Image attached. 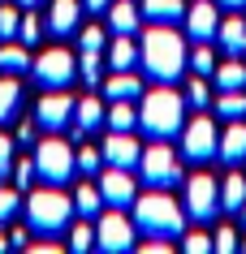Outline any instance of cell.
<instances>
[{
	"label": "cell",
	"mask_w": 246,
	"mask_h": 254,
	"mask_svg": "<svg viewBox=\"0 0 246 254\" xmlns=\"http://www.w3.org/2000/svg\"><path fill=\"white\" fill-rule=\"evenodd\" d=\"M134 224H138V233H147V237L173 241V237H181L186 215H181V207L168 198L164 190H151V194L134 198Z\"/></svg>",
	"instance_id": "277c9868"
},
{
	"label": "cell",
	"mask_w": 246,
	"mask_h": 254,
	"mask_svg": "<svg viewBox=\"0 0 246 254\" xmlns=\"http://www.w3.org/2000/svg\"><path fill=\"white\" fill-rule=\"evenodd\" d=\"M138 65V43L130 35H117L108 43V69H134Z\"/></svg>",
	"instance_id": "cb8c5ba5"
},
{
	"label": "cell",
	"mask_w": 246,
	"mask_h": 254,
	"mask_svg": "<svg viewBox=\"0 0 246 254\" xmlns=\"http://www.w3.org/2000/svg\"><path fill=\"white\" fill-rule=\"evenodd\" d=\"M99 207H104V194H99V186L82 181V186H78V194H74V215L91 220V215H99Z\"/></svg>",
	"instance_id": "484cf974"
},
{
	"label": "cell",
	"mask_w": 246,
	"mask_h": 254,
	"mask_svg": "<svg viewBox=\"0 0 246 254\" xmlns=\"http://www.w3.org/2000/svg\"><path fill=\"white\" fill-rule=\"evenodd\" d=\"M26 224L39 233V237H61L74 224V198H69L61 186H43L26 198Z\"/></svg>",
	"instance_id": "3957f363"
},
{
	"label": "cell",
	"mask_w": 246,
	"mask_h": 254,
	"mask_svg": "<svg viewBox=\"0 0 246 254\" xmlns=\"http://www.w3.org/2000/svg\"><path fill=\"white\" fill-rule=\"evenodd\" d=\"M13 142H35V125H30V121H22V125H17Z\"/></svg>",
	"instance_id": "7bdbcfd3"
},
{
	"label": "cell",
	"mask_w": 246,
	"mask_h": 254,
	"mask_svg": "<svg viewBox=\"0 0 246 254\" xmlns=\"http://www.w3.org/2000/svg\"><path fill=\"white\" fill-rule=\"evenodd\" d=\"M181 250H190V254H207V250H212V237H207V233H186V237H181Z\"/></svg>",
	"instance_id": "ab89813d"
},
{
	"label": "cell",
	"mask_w": 246,
	"mask_h": 254,
	"mask_svg": "<svg viewBox=\"0 0 246 254\" xmlns=\"http://www.w3.org/2000/svg\"><path fill=\"white\" fill-rule=\"evenodd\" d=\"M216 26H220V17H216V4H212V0H199V4L186 9V30H190L194 43L216 39Z\"/></svg>",
	"instance_id": "5bb4252c"
},
{
	"label": "cell",
	"mask_w": 246,
	"mask_h": 254,
	"mask_svg": "<svg viewBox=\"0 0 246 254\" xmlns=\"http://www.w3.org/2000/svg\"><path fill=\"white\" fill-rule=\"evenodd\" d=\"M99 164H104V151H99V147H78V173L95 177Z\"/></svg>",
	"instance_id": "8d00e7d4"
},
{
	"label": "cell",
	"mask_w": 246,
	"mask_h": 254,
	"mask_svg": "<svg viewBox=\"0 0 246 254\" xmlns=\"http://www.w3.org/2000/svg\"><path fill=\"white\" fill-rule=\"evenodd\" d=\"M74 95L69 91H48L39 99V108H35V125L39 129H48V134H61V129H69L74 125Z\"/></svg>",
	"instance_id": "8fae6325"
},
{
	"label": "cell",
	"mask_w": 246,
	"mask_h": 254,
	"mask_svg": "<svg viewBox=\"0 0 246 254\" xmlns=\"http://www.w3.org/2000/svg\"><path fill=\"white\" fill-rule=\"evenodd\" d=\"M78 78L86 82V86L104 82V65H99V52H82V56H78Z\"/></svg>",
	"instance_id": "f546056e"
},
{
	"label": "cell",
	"mask_w": 246,
	"mask_h": 254,
	"mask_svg": "<svg viewBox=\"0 0 246 254\" xmlns=\"http://www.w3.org/2000/svg\"><path fill=\"white\" fill-rule=\"evenodd\" d=\"M17 211H22V194H17V186H0V224H9Z\"/></svg>",
	"instance_id": "d6a6232c"
},
{
	"label": "cell",
	"mask_w": 246,
	"mask_h": 254,
	"mask_svg": "<svg viewBox=\"0 0 246 254\" xmlns=\"http://www.w3.org/2000/svg\"><path fill=\"white\" fill-rule=\"evenodd\" d=\"M104 164H117V168H134L138 155H143V147L134 142V134L130 129H112L108 138H104Z\"/></svg>",
	"instance_id": "4fadbf2b"
},
{
	"label": "cell",
	"mask_w": 246,
	"mask_h": 254,
	"mask_svg": "<svg viewBox=\"0 0 246 254\" xmlns=\"http://www.w3.org/2000/svg\"><path fill=\"white\" fill-rule=\"evenodd\" d=\"M4 250H9V237H4V233H0V254H4Z\"/></svg>",
	"instance_id": "c3c4849f"
},
{
	"label": "cell",
	"mask_w": 246,
	"mask_h": 254,
	"mask_svg": "<svg viewBox=\"0 0 246 254\" xmlns=\"http://www.w3.org/2000/svg\"><path fill=\"white\" fill-rule=\"evenodd\" d=\"M104 95L108 99H138L143 95V78H134V69H112L104 78Z\"/></svg>",
	"instance_id": "ffe728a7"
},
{
	"label": "cell",
	"mask_w": 246,
	"mask_h": 254,
	"mask_svg": "<svg viewBox=\"0 0 246 254\" xmlns=\"http://www.w3.org/2000/svg\"><path fill=\"white\" fill-rule=\"evenodd\" d=\"M108 121V108H104V99H95V95H86V99H78L74 104V138H82V134H91V129H99Z\"/></svg>",
	"instance_id": "9a60e30c"
},
{
	"label": "cell",
	"mask_w": 246,
	"mask_h": 254,
	"mask_svg": "<svg viewBox=\"0 0 246 254\" xmlns=\"http://www.w3.org/2000/svg\"><path fill=\"white\" fill-rule=\"evenodd\" d=\"M104 43H108V35H104L99 26H82L78 30V48L82 52H104Z\"/></svg>",
	"instance_id": "e575fe53"
},
{
	"label": "cell",
	"mask_w": 246,
	"mask_h": 254,
	"mask_svg": "<svg viewBox=\"0 0 246 254\" xmlns=\"http://www.w3.org/2000/svg\"><path fill=\"white\" fill-rule=\"evenodd\" d=\"M22 26V4H0V39H17Z\"/></svg>",
	"instance_id": "1f68e13d"
},
{
	"label": "cell",
	"mask_w": 246,
	"mask_h": 254,
	"mask_svg": "<svg viewBox=\"0 0 246 254\" xmlns=\"http://www.w3.org/2000/svg\"><path fill=\"white\" fill-rule=\"evenodd\" d=\"M242 202H246V177L229 173L220 181V211H242Z\"/></svg>",
	"instance_id": "d4e9b609"
},
{
	"label": "cell",
	"mask_w": 246,
	"mask_h": 254,
	"mask_svg": "<svg viewBox=\"0 0 246 254\" xmlns=\"http://www.w3.org/2000/svg\"><path fill=\"white\" fill-rule=\"evenodd\" d=\"M13 138L9 134H0V177H13Z\"/></svg>",
	"instance_id": "f35d334b"
},
{
	"label": "cell",
	"mask_w": 246,
	"mask_h": 254,
	"mask_svg": "<svg viewBox=\"0 0 246 254\" xmlns=\"http://www.w3.org/2000/svg\"><path fill=\"white\" fill-rule=\"evenodd\" d=\"M212 78H216V91H242V86H246V65H238V61L216 65V69H212Z\"/></svg>",
	"instance_id": "4316f807"
},
{
	"label": "cell",
	"mask_w": 246,
	"mask_h": 254,
	"mask_svg": "<svg viewBox=\"0 0 246 254\" xmlns=\"http://www.w3.org/2000/svg\"><path fill=\"white\" fill-rule=\"evenodd\" d=\"M220 211V181L212 173H194L186 181V215L199 224H212Z\"/></svg>",
	"instance_id": "ba28073f"
},
{
	"label": "cell",
	"mask_w": 246,
	"mask_h": 254,
	"mask_svg": "<svg viewBox=\"0 0 246 254\" xmlns=\"http://www.w3.org/2000/svg\"><path fill=\"white\" fill-rule=\"evenodd\" d=\"M216 117H225V121H242V117H246V95H242V91H220V99H216Z\"/></svg>",
	"instance_id": "f1b7e54d"
},
{
	"label": "cell",
	"mask_w": 246,
	"mask_h": 254,
	"mask_svg": "<svg viewBox=\"0 0 246 254\" xmlns=\"http://www.w3.org/2000/svg\"><path fill=\"white\" fill-rule=\"evenodd\" d=\"M30 181H35V160H17V164H13V186L26 190Z\"/></svg>",
	"instance_id": "60d3db41"
},
{
	"label": "cell",
	"mask_w": 246,
	"mask_h": 254,
	"mask_svg": "<svg viewBox=\"0 0 246 254\" xmlns=\"http://www.w3.org/2000/svg\"><path fill=\"white\" fill-rule=\"evenodd\" d=\"M138 173H143V181H147L151 190H168V186L181 181V164H177V155H173V147L156 142V147H147L138 155Z\"/></svg>",
	"instance_id": "52a82bcc"
},
{
	"label": "cell",
	"mask_w": 246,
	"mask_h": 254,
	"mask_svg": "<svg viewBox=\"0 0 246 254\" xmlns=\"http://www.w3.org/2000/svg\"><path fill=\"white\" fill-rule=\"evenodd\" d=\"M242 220H246V202H242Z\"/></svg>",
	"instance_id": "681fc988"
},
{
	"label": "cell",
	"mask_w": 246,
	"mask_h": 254,
	"mask_svg": "<svg viewBox=\"0 0 246 254\" xmlns=\"http://www.w3.org/2000/svg\"><path fill=\"white\" fill-rule=\"evenodd\" d=\"M220 9H246V0H220Z\"/></svg>",
	"instance_id": "bcb514c9"
},
{
	"label": "cell",
	"mask_w": 246,
	"mask_h": 254,
	"mask_svg": "<svg viewBox=\"0 0 246 254\" xmlns=\"http://www.w3.org/2000/svg\"><path fill=\"white\" fill-rule=\"evenodd\" d=\"M108 125L112 129H134L138 125V108H134V99H108Z\"/></svg>",
	"instance_id": "83f0119b"
},
{
	"label": "cell",
	"mask_w": 246,
	"mask_h": 254,
	"mask_svg": "<svg viewBox=\"0 0 246 254\" xmlns=\"http://www.w3.org/2000/svg\"><path fill=\"white\" fill-rule=\"evenodd\" d=\"M17 4H22V9H39L43 0H17Z\"/></svg>",
	"instance_id": "7dc6e473"
},
{
	"label": "cell",
	"mask_w": 246,
	"mask_h": 254,
	"mask_svg": "<svg viewBox=\"0 0 246 254\" xmlns=\"http://www.w3.org/2000/svg\"><path fill=\"white\" fill-rule=\"evenodd\" d=\"M39 35H43V22L35 17V9H22V26H17V39L30 48V43H39Z\"/></svg>",
	"instance_id": "836d02e7"
},
{
	"label": "cell",
	"mask_w": 246,
	"mask_h": 254,
	"mask_svg": "<svg viewBox=\"0 0 246 254\" xmlns=\"http://www.w3.org/2000/svg\"><path fill=\"white\" fill-rule=\"evenodd\" d=\"M181 117H186V99H181L168 82H160L156 91H147L143 104H138V125H143L147 138H156V142L177 138L181 134Z\"/></svg>",
	"instance_id": "7a4b0ae2"
},
{
	"label": "cell",
	"mask_w": 246,
	"mask_h": 254,
	"mask_svg": "<svg viewBox=\"0 0 246 254\" xmlns=\"http://www.w3.org/2000/svg\"><path fill=\"white\" fill-rule=\"evenodd\" d=\"M134 233H138V224L130 215H121V207H112V211L99 215V224H95V246L108 250V254L134 250Z\"/></svg>",
	"instance_id": "9c48e42d"
},
{
	"label": "cell",
	"mask_w": 246,
	"mask_h": 254,
	"mask_svg": "<svg viewBox=\"0 0 246 254\" xmlns=\"http://www.w3.org/2000/svg\"><path fill=\"white\" fill-rule=\"evenodd\" d=\"M30 73H35V82L43 91H69V82L78 78V56L69 48H48V52L35 56Z\"/></svg>",
	"instance_id": "8992f818"
},
{
	"label": "cell",
	"mask_w": 246,
	"mask_h": 254,
	"mask_svg": "<svg viewBox=\"0 0 246 254\" xmlns=\"http://www.w3.org/2000/svg\"><path fill=\"white\" fill-rule=\"evenodd\" d=\"M186 104H190V108H207V82H203V73L190 78V86H186Z\"/></svg>",
	"instance_id": "74e56055"
},
{
	"label": "cell",
	"mask_w": 246,
	"mask_h": 254,
	"mask_svg": "<svg viewBox=\"0 0 246 254\" xmlns=\"http://www.w3.org/2000/svg\"><path fill=\"white\" fill-rule=\"evenodd\" d=\"M9 246H13V250H22V246H30V241H26V228H13V233H9Z\"/></svg>",
	"instance_id": "ee69618b"
},
{
	"label": "cell",
	"mask_w": 246,
	"mask_h": 254,
	"mask_svg": "<svg viewBox=\"0 0 246 254\" xmlns=\"http://www.w3.org/2000/svg\"><path fill=\"white\" fill-rule=\"evenodd\" d=\"M138 65L156 82H177L181 69L190 65V52H186V43H181V35L173 26H156L151 22L143 43H138Z\"/></svg>",
	"instance_id": "6da1fadb"
},
{
	"label": "cell",
	"mask_w": 246,
	"mask_h": 254,
	"mask_svg": "<svg viewBox=\"0 0 246 254\" xmlns=\"http://www.w3.org/2000/svg\"><path fill=\"white\" fill-rule=\"evenodd\" d=\"M138 9L156 26H177V22H186V0H143Z\"/></svg>",
	"instance_id": "e0dca14e"
},
{
	"label": "cell",
	"mask_w": 246,
	"mask_h": 254,
	"mask_svg": "<svg viewBox=\"0 0 246 254\" xmlns=\"http://www.w3.org/2000/svg\"><path fill=\"white\" fill-rule=\"evenodd\" d=\"M74 173H78V151L69 147L65 138L52 134L35 147V177H39L43 186H65Z\"/></svg>",
	"instance_id": "5b68a950"
},
{
	"label": "cell",
	"mask_w": 246,
	"mask_h": 254,
	"mask_svg": "<svg viewBox=\"0 0 246 254\" xmlns=\"http://www.w3.org/2000/svg\"><path fill=\"white\" fill-rule=\"evenodd\" d=\"M242 250H246V241H242Z\"/></svg>",
	"instance_id": "f907efd6"
},
{
	"label": "cell",
	"mask_w": 246,
	"mask_h": 254,
	"mask_svg": "<svg viewBox=\"0 0 246 254\" xmlns=\"http://www.w3.org/2000/svg\"><path fill=\"white\" fill-rule=\"evenodd\" d=\"M216 155H220L225 164H242V160H246V121H229V129L220 134Z\"/></svg>",
	"instance_id": "ac0fdd59"
},
{
	"label": "cell",
	"mask_w": 246,
	"mask_h": 254,
	"mask_svg": "<svg viewBox=\"0 0 246 254\" xmlns=\"http://www.w3.org/2000/svg\"><path fill=\"white\" fill-rule=\"evenodd\" d=\"M17 112H22V82L17 73H4L0 78V125H9Z\"/></svg>",
	"instance_id": "603a6c76"
},
{
	"label": "cell",
	"mask_w": 246,
	"mask_h": 254,
	"mask_svg": "<svg viewBox=\"0 0 246 254\" xmlns=\"http://www.w3.org/2000/svg\"><path fill=\"white\" fill-rule=\"evenodd\" d=\"M190 69H194V73H203V78H212V69H216V56H212V48H207V43H199V48L190 52Z\"/></svg>",
	"instance_id": "d590c367"
},
{
	"label": "cell",
	"mask_w": 246,
	"mask_h": 254,
	"mask_svg": "<svg viewBox=\"0 0 246 254\" xmlns=\"http://www.w3.org/2000/svg\"><path fill=\"white\" fill-rule=\"evenodd\" d=\"M78 17H82V0H52L48 4V30L56 39H65L78 30Z\"/></svg>",
	"instance_id": "2e32d148"
},
{
	"label": "cell",
	"mask_w": 246,
	"mask_h": 254,
	"mask_svg": "<svg viewBox=\"0 0 246 254\" xmlns=\"http://www.w3.org/2000/svg\"><path fill=\"white\" fill-rule=\"evenodd\" d=\"M91 246H95V224L78 215V224H69V250H91Z\"/></svg>",
	"instance_id": "4dcf8cb0"
},
{
	"label": "cell",
	"mask_w": 246,
	"mask_h": 254,
	"mask_svg": "<svg viewBox=\"0 0 246 254\" xmlns=\"http://www.w3.org/2000/svg\"><path fill=\"white\" fill-rule=\"evenodd\" d=\"M216 43L229 56H242L246 52V17H225L216 26Z\"/></svg>",
	"instance_id": "44dd1931"
},
{
	"label": "cell",
	"mask_w": 246,
	"mask_h": 254,
	"mask_svg": "<svg viewBox=\"0 0 246 254\" xmlns=\"http://www.w3.org/2000/svg\"><path fill=\"white\" fill-rule=\"evenodd\" d=\"M112 0H82V9H91V13H108Z\"/></svg>",
	"instance_id": "f6af8a7d"
},
{
	"label": "cell",
	"mask_w": 246,
	"mask_h": 254,
	"mask_svg": "<svg viewBox=\"0 0 246 254\" xmlns=\"http://www.w3.org/2000/svg\"><path fill=\"white\" fill-rule=\"evenodd\" d=\"M212 250H220V254L238 250V233H233V228H216V237H212Z\"/></svg>",
	"instance_id": "b9f144b4"
},
{
	"label": "cell",
	"mask_w": 246,
	"mask_h": 254,
	"mask_svg": "<svg viewBox=\"0 0 246 254\" xmlns=\"http://www.w3.org/2000/svg\"><path fill=\"white\" fill-rule=\"evenodd\" d=\"M30 65H35V61H30V48L22 39H4L0 43V73H26Z\"/></svg>",
	"instance_id": "7402d4cb"
},
{
	"label": "cell",
	"mask_w": 246,
	"mask_h": 254,
	"mask_svg": "<svg viewBox=\"0 0 246 254\" xmlns=\"http://www.w3.org/2000/svg\"><path fill=\"white\" fill-rule=\"evenodd\" d=\"M138 22H143V9H138L134 0H112V4H108V26H112V35H134Z\"/></svg>",
	"instance_id": "d6986e66"
},
{
	"label": "cell",
	"mask_w": 246,
	"mask_h": 254,
	"mask_svg": "<svg viewBox=\"0 0 246 254\" xmlns=\"http://www.w3.org/2000/svg\"><path fill=\"white\" fill-rule=\"evenodd\" d=\"M99 194H104L108 207H134L138 186H134V177H130V168L108 164V173H99Z\"/></svg>",
	"instance_id": "7c38bea8"
},
{
	"label": "cell",
	"mask_w": 246,
	"mask_h": 254,
	"mask_svg": "<svg viewBox=\"0 0 246 254\" xmlns=\"http://www.w3.org/2000/svg\"><path fill=\"white\" fill-rule=\"evenodd\" d=\"M216 147H220V138H216V121H212V117H194L190 125L181 129V155H186L190 164L212 160Z\"/></svg>",
	"instance_id": "30bf717a"
}]
</instances>
